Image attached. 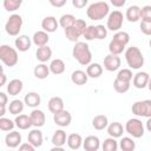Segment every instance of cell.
I'll return each mask as SVG.
<instances>
[{
  "mask_svg": "<svg viewBox=\"0 0 151 151\" xmlns=\"http://www.w3.org/2000/svg\"><path fill=\"white\" fill-rule=\"evenodd\" d=\"M24 88V83L22 80L15 78V79H12L8 84H7V93L9 96H18Z\"/></svg>",
  "mask_w": 151,
  "mask_h": 151,
  "instance_id": "cell-21",
  "label": "cell"
},
{
  "mask_svg": "<svg viewBox=\"0 0 151 151\" xmlns=\"http://www.w3.org/2000/svg\"><path fill=\"white\" fill-rule=\"evenodd\" d=\"M132 76L133 74H132V71L130 68H123V70H119V72L117 73V77L116 78H118L120 80H124V81L131 83V80L133 78Z\"/></svg>",
  "mask_w": 151,
  "mask_h": 151,
  "instance_id": "cell-43",
  "label": "cell"
},
{
  "mask_svg": "<svg viewBox=\"0 0 151 151\" xmlns=\"http://www.w3.org/2000/svg\"><path fill=\"white\" fill-rule=\"evenodd\" d=\"M130 41V34L124 31H118L113 34L111 41L109 42V51L112 54L119 55L125 50L126 45Z\"/></svg>",
  "mask_w": 151,
  "mask_h": 151,
  "instance_id": "cell-1",
  "label": "cell"
},
{
  "mask_svg": "<svg viewBox=\"0 0 151 151\" xmlns=\"http://www.w3.org/2000/svg\"><path fill=\"white\" fill-rule=\"evenodd\" d=\"M5 83H6V74H5V72L2 71V73H1V81H0V86H4V85H5Z\"/></svg>",
  "mask_w": 151,
  "mask_h": 151,
  "instance_id": "cell-53",
  "label": "cell"
},
{
  "mask_svg": "<svg viewBox=\"0 0 151 151\" xmlns=\"http://www.w3.org/2000/svg\"><path fill=\"white\" fill-rule=\"evenodd\" d=\"M7 94L4 93V92H0V107H1V111H0V116L4 117L5 112H6V104H7Z\"/></svg>",
  "mask_w": 151,
  "mask_h": 151,
  "instance_id": "cell-47",
  "label": "cell"
},
{
  "mask_svg": "<svg viewBox=\"0 0 151 151\" xmlns=\"http://www.w3.org/2000/svg\"><path fill=\"white\" fill-rule=\"evenodd\" d=\"M118 147H119V144H118V142L116 140V138H113V137L106 138V139L103 142V144H101V149H103L104 151H117Z\"/></svg>",
  "mask_w": 151,
  "mask_h": 151,
  "instance_id": "cell-38",
  "label": "cell"
},
{
  "mask_svg": "<svg viewBox=\"0 0 151 151\" xmlns=\"http://www.w3.org/2000/svg\"><path fill=\"white\" fill-rule=\"evenodd\" d=\"M5 144L7 147L9 149H15L19 147V145L21 144V134L18 131H11L6 134L5 137Z\"/></svg>",
  "mask_w": 151,
  "mask_h": 151,
  "instance_id": "cell-13",
  "label": "cell"
},
{
  "mask_svg": "<svg viewBox=\"0 0 151 151\" xmlns=\"http://www.w3.org/2000/svg\"><path fill=\"white\" fill-rule=\"evenodd\" d=\"M125 131L132 137V138H142L145 133V127L140 119L138 118H131L125 124Z\"/></svg>",
  "mask_w": 151,
  "mask_h": 151,
  "instance_id": "cell-7",
  "label": "cell"
},
{
  "mask_svg": "<svg viewBox=\"0 0 151 151\" xmlns=\"http://www.w3.org/2000/svg\"><path fill=\"white\" fill-rule=\"evenodd\" d=\"M110 2H111V4H112L114 7L119 8V7H123V6L125 5L126 0H110Z\"/></svg>",
  "mask_w": 151,
  "mask_h": 151,
  "instance_id": "cell-51",
  "label": "cell"
},
{
  "mask_svg": "<svg viewBox=\"0 0 151 151\" xmlns=\"http://www.w3.org/2000/svg\"><path fill=\"white\" fill-rule=\"evenodd\" d=\"M132 113L137 117H151V99H145V100H138L136 101L132 107Z\"/></svg>",
  "mask_w": 151,
  "mask_h": 151,
  "instance_id": "cell-9",
  "label": "cell"
},
{
  "mask_svg": "<svg viewBox=\"0 0 151 151\" xmlns=\"http://www.w3.org/2000/svg\"><path fill=\"white\" fill-rule=\"evenodd\" d=\"M125 60L130 68L139 70L144 65V57L142 51L137 46L127 47L125 51Z\"/></svg>",
  "mask_w": 151,
  "mask_h": 151,
  "instance_id": "cell-4",
  "label": "cell"
},
{
  "mask_svg": "<svg viewBox=\"0 0 151 151\" xmlns=\"http://www.w3.org/2000/svg\"><path fill=\"white\" fill-rule=\"evenodd\" d=\"M83 147L86 151H98L100 147V140L97 136H87L83 142Z\"/></svg>",
  "mask_w": 151,
  "mask_h": 151,
  "instance_id": "cell-19",
  "label": "cell"
},
{
  "mask_svg": "<svg viewBox=\"0 0 151 151\" xmlns=\"http://www.w3.org/2000/svg\"><path fill=\"white\" fill-rule=\"evenodd\" d=\"M123 21H124V15H123V13L120 11L110 12V14L107 15L106 27H107L109 31L118 32L123 26Z\"/></svg>",
  "mask_w": 151,
  "mask_h": 151,
  "instance_id": "cell-10",
  "label": "cell"
},
{
  "mask_svg": "<svg viewBox=\"0 0 151 151\" xmlns=\"http://www.w3.org/2000/svg\"><path fill=\"white\" fill-rule=\"evenodd\" d=\"M147 88L151 91V77H150V79H149V83H147Z\"/></svg>",
  "mask_w": 151,
  "mask_h": 151,
  "instance_id": "cell-55",
  "label": "cell"
},
{
  "mask_svg": "<svg viewBox=\"0 0 151 151\" xmlns=\"http://www.w3.org/2000/svg\"><path fill=\"white\" fill-rule=\"evenodd\" d=\"M53 120L55 123V125L60 126V127H66L71 124L72 122V116L67 110H61L57 113H53Z\"/></svg>",
  "mask_w": 151,
  "mask_h": 151,
  "instance_id": "cell-11",
  "label": "cell"
},
{
  "mask_svg": "<svg viewBox=\"0 0 151 151\" xmlns=\"http://www.w3.org/2000/svg\"><path fill=\"white\" fill-rule=\"evenodd\" d=\"M87 4H88V0H72V5H73V7L78 8V9L84 8Z\"/></svg>",
  "mask_w": 151,
  "mask_h": 151,
  "instance_id": "cell-48",
  "label": "cell"
},
{
  "mask_svg": "<svg viewBox=\"0 0 151 151\" xmlns=\"http://www.w3.org/2000/svg\"><path fill=\"white\" fill-rule=\"evenodd\" d=\"M106 129H107L109 136L113 137V138H120L123 136V133H124V127H123V125L119 122L110 123Z\"/></svg>",
  "mask_w": 151,
  "mask_h": 151,
  "instance_id": "cell-23",
  "label": "cell"
},
{
  "mask_svg": "<svg viewBox=\"0 0 151 151\" xmlns=\"http://www.w3.org/2000/svg\"><path fill=\"white\" fill-rule=\"evenodd\" d=\"M72 55L83 66H87L88 64H91L92 53H91L90 46L84 41H77L74 44L72 48Z\"/></svg>",
  "mask_w": 151,
  "mask_h": 151,
  "instance_id": "cell-2",
  "label": "cell"
},
{
  "mask_svg": "<svg viewBox=\"0 0 151 151\" xmlns=\"http://www.w3.org/2000/svg\"><path fill=\"white\" fill-rule=\"evenodd\" d=\"M125 18L130 22H137L140 19V7L137 5H132L126 9Z\"/></svg>",
  "mask_w": 151,
  "mask_h": 151,
  "instance_id": "cell-30",
  "label": "cell"
},
{
  "mask_svg": "<svg viewBox=\"0 0 151 151\" xmlns=\"http://www.w3.org/2000/svg\"><path fill=\"white\" fill-rule=\"evenodd\" d=\"M86 27H87V24H86L85 20H83V19H77L76 22H74L71 27H68V28L65 29V35H66V38H67L70 41L77 42L78 39L84 34V31H85Z\"/></svg>",
  "mask_w": 151,
  "mask_h": 151,
  "instance_id": "cell-6",
  "label": "cell"
},
{
  "mask_svg": "<svg viewBox=\"0 0 151 151\" xmlns=\"http://www.w3.org/2000/svg\"><path fill=\"white\" fill-rule=\"evenodd\" d=\"M83 37H84L86 40H88V41H90V40H94V39H97V27L93 26V25L87 26V27L85 28V31H84Z\"/></svg>",
  "mask_w": 151,
  "mask_h": 151,
  "instance_id": "cell-42",
  "label": "cell"
},
{
  "mask_svg": "<svg viewBox=\"0 0 151 151\" xmlns=\"http://www.w3.org/2000/svg\"><path fill=\"white\" fill-rule=\"evenodd\" d=\"M53 146H64L66 143H67V136H66V132L64 130H57L53 136H52V139H51Z\"/></svg>",
  "mask_w": 151,
  "mask_h": 151,
  "instance_id": "cell-29",
  "label": "cell"
},
{
  "mask_svg": "<svg viewBox=\"0 0 151 151\" xmlns=\"http://www.w3.org/2000/svg\"><path fill=\"white\" fill-rule=\"evenodd\" d=\"M0 60L5 64L7 67H13L18 64L19 57L15 48L8 46V45H1L0 46Z\"/></svg>",
  "mask_w": 151,
  "mask_h": 151,
  "instance_id": "cell-5",
  "label": "cell"
},
{
  "mask_svg": "<svg viewBox=\"0 0 151 151\" xmlns=\"http://www.w3.org/2000/svg\"><path fill=\"white\" fill-rule=\"evenodd\" d=\"M22 27V18L19 14H12L9 15V18L7 19L6 24H5V31L8 35L12 37H17L19 35L20 31Z\"/></svg>",
  "mask_w": 151,
  "mask_h": 151,
  "instance_id": "cell-8",
  "label": "cell"
},
{
  "mask_svg": "<svg viewBox=\"0 0 151 151\" xmlns=\"http://www.w3.org/2000/svg\"><path fill=\"white\" fill-rule=\"evenodd\" d=\"M48 110L52 113H57L61 110H64V100L60 97H52L47 103Z\"/></svg>",
  "mask_w": 151,
  "mask_h": 151,
  "instance_id": "cell-31",
  "label": "cell"
},
{
  "mask_svg": "<svg viewBox=\"0 0 151 151\" xmlns=\"http://www.w3.org/2000/svg\"><path fill=\"white\" fill-rule=\"evenodd\" d=\"M15 122V126L20 130H28L31 126H33L32 124V120H31V117L27 116V114H18L14 119Z\"/></svg>",
  "mask_w": 151,
  "mask_h": 151,
  "instance_id": "cell-22",
  "label": "cell"
},
{
  "mask_svg": "<svg viewBox=\"0 0 151 151\" xmlns=\"http://www.w3.org/2000/svg\"><path fill=\"white\" fill-rule=\"evenodd\" d=\"M76 17L73 15V14H70V13H67V14H63L61 17H60V19H59V26H61L64 29H66V28H68V27H71L74 22H76Z\"/></svg>",
  "mask_w": 151,
  "mask_h": 151,
  "instance_id": "cell-37",
  "label": "cell"
},
{
  "mask_svg": "<svg viewBox=\"0 0 151 151\" xmlns=\"http://www.w3.org/2000/svg\"><path fill=\"white\" fill-rule=\"evenodd\" d=\"M51 73V71H50V66H47L45 63H40V64H38L35 67H34V70H33V74H34V77L37 78V79H46L47 77H48V74Z\"/></svg>",
  "mask_w": 151,
  "mask_h": 151,
  "instance_id": "cell-27",
  "label": "cell"
},
{
  "mask_svg": "<svg viewBox=\"0 0 151 151\" xmlns=\"http://www.w3.org/2000/svg\"><path fill=\"white\" fill-rule=\"evenodd\" d=\"M119 147L122 151H133L136 149V143L131 137H122L119 140Z\"/></svg>",
  "mask_w": 151,
  "mask_h": 151,
  "instance_id": "cell-36",
  "label": "cell"
},
{
  "mask_svg": "<svg viewBox=\"0 0 151 151\" xmlns=\"http://www.w3.org/2000/svg\"><path fill=\"white\" fill-rule=\"evenodd\" d=\"M25 105H26L25 101H22V100H20V99H14V100H12V101L9 103V105H8V111H9L11 114L18 116V114H20V113L24 111Z\"/></svg>",
  "mask_w": 151,
  "mask_h": 151,
  "instance_id": "cell-34",
  "label": "cell"
},
{
  "mask_svg": "<svg viewBox=\"0 0 151 151\" xmlns=\"http://www.w3.org/2000/svg\"><path fill=\"white\" fill-rule=\"evenodd\" d=\"M139 27H140V31H142L145 35H151V21L142 20Z\"/></svg>",
  "mask_w": 151,
  "mask_h": 151,
  "instance_id": "cell-46",
  "label": "cell"
},
{
  "mask_svg": "<svg viewBox=\"0 0 151 151\" xmlns=\"http://www.w3.org/2000/svg\"><path fill=\"white\" fill-rule=\"evenodd\" d=\"M140 19L151 21V5H145L140 8Z\"/></svg>",
  "mask_w": 151,
  "mask_h": 151,
  "instance_id": "cell-44",
  "label": "cell"
},
{
  "mask_svg": "<svg viewBox=\"0 0 151 151\" xmlns=\"http://www.w3.org/2000/svg\"><path fill=\"white\" fill-rule=\"evenodd\" d=\"M86 73L88 76V78H93V79L99 78L103 74V66L98 63H91L87 65Z\"/></svg>",
  "mask_w": 151,
  "mask_h": 151,
  "instance_id": "cell-32",
  "label": "cell"
},
{
  "mask_svg": "<svg viewBox=\"0 0 151 151\" xmlns=\"http://www.w3.org/2000/svg\"><path fill=\"white\" fill-rule=\"evenodd\" d=\"M27 140H28L33 146H35V147H40V146L42 145L44 137H42V132L39 130V127L33 129L32 131L28 132Z\"/></svg>",
  "mask_w": 151,
  "mask_h": 151,
  "instance_id": "cell-18",
  "label": "cell"
},
{
  "mask_svg": "<svg viewBox=\"0 0 151 151\" xmlns=\"http://www.w3.org/2000/svg\"><path fill=\"white\" fill-rule=\"evenodd\" d=\"M15 126V122L9 119V118H6V117H1L0 118V130L1 131H12Z\"/></svg>",
  "mask_w": 151,
  "mask_h": 151,
  "instance_id": "cell-41",
  "label": "cell"
},
{
  "mask_svg": "<svg viewBox=\"0 0 151 151\" xmlns=\"http://www.w3.org/2000/svg\"><path fill=\"white\" fill-rule=\"evenodd\" d=\"M48 40H50L48 33H47L46 31H44V29H42V31H37V32H34V34H33V37H32L33 44H34L35 46H38V47H41V46L47 45Z\"/></svg>",
  "mask_w": 151,
  "mask_h": 151,
  "instance_id": "cell-20",
  "label": "cell"
},
{
  "mask_svg": "<svg viewBox=\"0 0 151 151\" xmlns=\"http://www.w3.org/2000/svg\"><path fill=\"white\" fill-rule=\"evenodd\" d=\"M64 150V146H53L51 149V151H63Z\"/></svg>",
  "mask_w": 151,
  "mask_h": 151,
  "instance_id": "cell-54",
  "label": "cell"
},
{
  "mask_svg": "<svg viewBox=\"0 0 151 151\" xmlns=\"http://www.w3.org/2000/svg\"><path fill=\"white\" fill-rule=\"evenodd\" d=\"M59 27V21H57V19L53 15H48L45 17L41 21V28L44 31H46L47 33H53L58 29Z\"/></svg>",
  "mask_w": 151,
  "mask_h": 151,
  "instance_id": "cell-15",
  "label": "cell"
},
{
  "mask_svg": "<svg viewBox=\"0 0 151 151\" xmlns=\"http://www.w3.org/2000/svg\"><path fill=\"white\" fill-rule=\"evenodd\" d=\"M149 45H150V47H151V39H150V41H149Z\"/></svg>",
  "mask_w": 151,
  "mask_h": 151,
  "instance_id": "cell-56",
  "label": "cell"
},
{
  "mask_svg": "<svg viewBox=\"0 0 151 151\" xmlns=\"http://www.w3.org/2000/svg\"><path fill=\"white\" fill-rule=\"evenodd\" d=\"M107 125H109V119L104 114H98L92 119V126H93V129H96L98 131L106 129Z\"/></svg>",
  "mask_w": 151,
  "mask_h": 151,
  "instance_id": "cell-35",
  "label": "cell"
},
{
  "mask_svg": "<svg viewBox=\"0 0 151 151\" xmlns=\"http://www.w3.org/2000/svg\"><path fill=\"white\" fill-rule=\"evenodd\" d=\"M120 64H122V60L117 54L110 53L104 58V68L109 72H114L119 70Z\"/></svg>",
  "mask_w": 151,
  "mask_h": 151,
  "instance_id": "cell-12",
  "label": "cell"
},
{
  "mask_svg": "<svg viewBox=\"0 0 151 151\" xmlns=\"http://www.w3.org/2000/svg\"><path fill=\"white\" fill-rule=\"evenodd\" d=\"M113 88L117 93H125L130 90V83L116 78L114 81H113Z\"/></svg>",
  "mask_w": 151,
  "mask_h": 151,
  "instance_id": "cell-39",
  "label": "cell"
},
{
  "mask_svg": "<svg viewBox=\"0 0 151 151\" xmlns=\"http://www.w3.org/2000/svg\"><path fill=\"white\" fill-rule=\"evenodd\" d=\"M145 127H146V130H147L149 132H151V117L147 118V120H146V123H145Z\"/></svg>",
  "mask_w": 151,
  "mask_h": 151,
  "instance_id": "cell-52",
  "label": "cell"
},
{
  "mask_svg": "<svg viewBox=\"0 0 151 151\" xmlns=\"http://www.w3.org/2000/svg\"><path fill=\"white\" fill-rule=\"evenodd\" d=\"M97 40H103L107 35V27L104 25H97Z\"/></svg>",
  "mask_w": 151,
  "mask_h": 151,
  "instance_id": "cell-45",
  "label": "cell"
},
{
  "mask_svg": "<svg viewBox=\"0 0 151 151\" xmlns=\"http://www.w3.org/2000/svg\"><path fill=\"white\" fill-rule=\"evenodd\" d=\"M35 57H37L38 61H40V63L48 61L51 59V57H52V50H51V47H48L47 45L41 46V47H38V50L35 52Z\"/></svg>",
  "mask_w": 151,
  "mask_h": 151,
  "instance_id": "cell-26",
  "label": "cell"
},
{
  "mask_svg": "<svg viewBox=\"0 0 151 151\" xmlns=\"http://www.w3.org/2000/svg\"><path fill=\"white\" fill-rule=\"evenodd\" d=\"M22 2H24V0H4L2 5L7 12H14L20 8Z\"/></svg>",
  "mask_w": 151,
  "mask_h": 151,
  "instance_id": "cell-40",
  "label": "cell"
},
{
  "mask_svg": "<svg viewBox=\"0 0 151 151\" xmlns=\"http://www.w3.org/2000/svg\"><path fill=\"white\" fill-rule=\"evenodd\" d=\"M32 40L28 35L26 34H21V35H18V38H15L14 40V45L17 47L18 51L20 52H26L31 48V45H32Z\"/></svg>",
  "mask_w": 151,
  "mask_h": 151,
  "instance_id": "cell-14",
  "label": "cell"
},
{
  "mask_svg": "<svg viewBox=\"0 0 151 151\" xmlns=\"http://www.w3.org/2000/svg\"><path fill=\"white\" fill-rule=\"evenodd\" d=\"M66 1L67 0H48V2L53 6V7H57V8H60L63 6L66 5Z\"/></svg>",
  "mask_w": 151,
  "mask_h": 151,
  "instance_id": "cell-50",
  "label": "cell"
},
{
  "mask_svg": "<svg viewBox=\"0 0 151 151\" xmlns=\"http://www.w3.org/2000/svg\"><path fill=\"white\" fill-rule=\"evenodd\" d=\"M34 149H35V146H33L29 142L28 143H21L19 145V150L20 151H34Z\"/></svg>",
  "mask_w": 151,
  "mask_h": 151,
  "instance_id": "cell-49",
  "label": "cell"
},
{
  "mask_svg": "<svg viewBox=\"0 0 151 151\" xmlns=\"http://www.w3.org/2000/svg\"><path fill=\"white\" fill-rule=\"evenodd\" d=\"M83 137L79 133H71L67 136V146L71 150H78L83 146Z\"/></svg>",
  "mask_w": 151,
  "mask_h": 151,
  "instance_id": "cell-25",
  "label": "cell"
},
{
  "mask_svg": "<svg viewBox=\"0 0 151 151\" xmlns=\"http://www.w3.org/2000/svg\"><path fill=\"white\" fill-rule=\"evenodd\" d=\"M29 117H31V120H32V124L34 127H41L45 125L46 116H45L44 111L38 110V109H33L32 112L29 113Z\"/></svg>",
  "mask_w": 151,
  "mask_h": 151,
  "instance_id": "cell-17",
  "label": "cell"
},
{
  "mask_svg": "<svg viewBox=\"0 0 151 151\" xmlns=\"http://www.w3.org/2000/svg\"><path fill=\"white\" fill-rule=\"evenodd\" d=\"M87 79H88L87 73L81 71V70H76L71 74V81L73 84H76V85H78V86L85 85L87 83Z\"/></svg>",
  "mask_w": 151,
  "mask_h": 151,
  "instance_id": "cell-24",
  "label": "cell"
},
{
  "mask_svg": "<svg viewBox=\"0 0 151 151\" xmlns=\"http://www.w3.org/2000/svg\"><path fill=\"white\" fill-rule=\"evenodd\" d=\"M65 68H66L65 63L61 59H59V58L53 59L51 61V64H50V71H51V73H53L55 76H59V74L64 73L65 72Z\"/></svg>",
  "mask_w": 151,
  "mask_h": 151,
  "instance_id": "cell-33",
  "label": "cell"
},
{
  "mask_svg": "<svg viewBox=\"0 0 151 151\" xmlns=\"http://www.w3.org/2000/svg\"><path fill=\"white\" fill-rule=\"evenodd\" d=\"M150 76L147 72H137L132 78V84L136 88H145L147 86Z\"/></svg>",
  "mask_w": 151,
  "mask_h": 151,
  "instance_id": "cell-16",
  "label": "cell"
},
{
  "mask_svg": "<svg viewBox=\"0 0 151 151\" xmlns=\"http://www.w3.org/2000/svg\"><path fill=\"white\" fill-rule=\"evenodd\" d=\"M24 101H25L26 106L32 107V109H35V107H38V106L40 105L41 98H40V96H39L37 92H28V93L25 96Z\"/></svg>",
  "mask_w": 151,
  "mask_h": 151,
  "instance_id": "cell-28",
  "label": "cell"
},
{
  "mask_svg": "<svg viewBox=\"0 0 151 151\" xmlns=\"http://www.w3.org/2000/svg\"><path fill=\"white\" fill-rule=\"evenodd\" d=\"M109 14H110V7L109 4L105 1H96L91 4L86 9V15L88 17V19L94 21L101 20Z\"/></svg>",
  "mask_w": 151,
  "mask_h": 151,
  "instance_id": "cell-3",
  "label": "cell"
}]
</instances>
